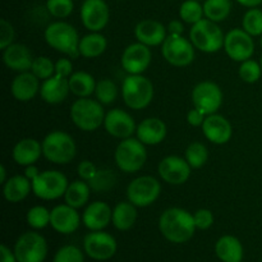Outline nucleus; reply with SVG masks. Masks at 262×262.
I'll list each match as a JSON object with an SVG mask.
<instances>
[{"mask_svg": "<svg viewBox=\"0 0 262 262\" xmlns=\"http://www.w3.org/2000/svg\"><path fill=\"white\" fill-rule=\"evenodd\" d=\"M161 193V184L151 176L137 177L127 187V199L137 207H148L155 204Z\"/></svg>", "mask_w": 262, "mask_h": 262, "instance_id": "obj_11", "label": "nucleus"}, {"mask_svg": "<svg viewBox=\"0 0 262 262\" xmlns=\"http://www.w3.org/2000/svg\"><path fill=\"white\" fill-rule=\"evenodd\" d=\"M107 49V40L100 32H91L84 35L79 41V55L87 59L101 56Z\"/></svg>", "mask_w": 262, "mask_h": 262, "instance_id": "obj_31", "label": "nucleus"}, {"mask_svg": "<svg viewBox=\"0 0 262 262\" xmlns=\"http://www.w3.org/2000/svg\"><path fill=\"white\" fill-rule=\"evenodd\" d=\"M81 22L90 32H100L110 19L109 5L105 0H83L79 10Z\"/></svg>", "mask_w": 262, "mask_h": 262, "instance_id": "obj_15", "label": "nucleus"}, {"mask_svg": "<svg viewBox=\"0 0 262 262\" xmlns=\"http://www.w3.org/2000/svg\"><path fill=\"white\" fill-rule=\"evenodd\" d=\"M42 155V143L36 138H22L14 145L12 151V158L15 164L20 166L33 165Z\"/></svg>", "mask_w": 262, "mask_h": 262, "instance_id": "obj_27", "label": "nucleus"}, {"mask_svg": "<svg viewBox=\"0 0 262 262\" xmlns=\"http://www.w3.org/2000/svg\"><path fill=\"white\" fill-rule=\"evenodd\" d=\"M73 73V63L71 58H60L55 61V74L69 78Z\"/></svg>", "mask_w": 262, "mask_h": 262, "instance_id": "obj_48", "label": "nucleus"}, {"mask_svg": "<svg viewBox=\"0 0 262 262\" xmlns=\"http://www.w3.org/2000/svg\"><path fill=\"white\" fill-rule=\"evenodd\" d=\"M137 222V206L129 201H122L113 209L112 223L115 229L127 232L132 229Z\"/></svg>", "mask_w": 262, "mask_h": 262, "instance_id": "obj_30", "label": "nucleus"}, {"mask_svg": "<svg viewBox=\"0 0 262 262\" xmlns=\"http://www.w3.org/2000/svg\"><path fill=\"white\" fill-rule=\"evenodd\" d=\"M191 99L193 106L207 117L215 114L222 107L224 95L219 84L211 81H202L193 87Z\"/></svg>", "mask_w": 262, "mask_h": 262, "instance_id": "obj_12", "label": "nucleus"}, {"mask_svg": "<svg viewBox=\"0 0 262 262\" xmlns=\"http://www.w3.org/2000/svg\"><path fill=\"white\" fill-rule=\"evenodd\" d=\"M104 128L110 136L119 140H125V138L133 137V135L137 130L135 119L129 113L125 110L115 107V109L109 110L105 115Z\"/></svg>", "mask_w": 262, "mask_h": 262, "instance_id": "obj_18", "label": "nucleus"}, {"mask_svg": "<svg viewBox=\"0 0 262 262\" xmlns=\"http://www.w3.org/2000/svg\"><path fill=\"white\" fill-rule=\"evenodd\" d=\"M105 115L101 102L91 97H78L71 106L72 122L84 132H94L104 125Z\"/></svg>", "mask_w": 262, "mask_h": 262, "instance_id": "obj_3", "label": "nucleus"}, {"mask_svg": "<svg viewBox=\"0 0 262 262\" xmlns=\"http://www.w3.org/2000/svg\"><path fill=\"white\" fill-rule=\"evenodd\" d=\"M31 72L37 77L40 81L50 78L55 74V63L48 56H37L33 59Z\"/></svg>", "mask_w": 262, "mask_h": 262, "instance_id": "obj_42", "label": "nucleus"}, {"mask_svg": "<svg viewBox=\"0 0 262 262\" xmlns=\"http://www.w3.org/2000/svg\"><path fill=\"white\" fill-rule=\"evenodd\" d=\"M197 2H205V0H197Z\"/></svg>", "mask_w": 262, "mask_h": 262, "instance_id": "obj_57", "label": "nucleus"}, {"mask_svg": "<svg viewBox=\"0 0 262 262\" xmlns=\"http://www.w3.org/2000/svg\"><path fill=\"white\" fill-rule=\"evenodd\" d=\"M196 229L193 214L182 207H169L159 217L161 235L174 245H183L191 241Z\"/></svg>", "mask_w": 262, "mask_h": 262, "instance_id": "obj_1", "label": "nucleus"}, {"mask_svg": "<svg viewBox=\"0 0 262 262\" xmlns=\"http://www.w3.org/2000/svg\"><path fill=\"white\" fill-rule=\"evenodd\" d=\"M90 196H91V187H90L89 182L78 179V181H73L72 183H69L66 194H64V201L69 206L78 210L86 206Z\"/></svg>", "mask_w": 262, "mask_h": 262, "instance_id": "obj_32", "label": "nucleus"}, {"mask_svg": "<svg viewBox=\"0 0 262 262\" xmlns=\"http://www.w3.org/2000/svg\"><path fill=\"white\" fill-rule=\"evenodd\" d=\"M235 2L246 8H257L262 3V0H235Z\"/></svg>", "mask_w": 262, "mask_h": 262, "instance_id": "obj_53", "label": "nucleus"}, {"mask_svg": "<svg viewBox=\"0 0 262 262\" xmlns=\"http://www.w3.org/2000/svg\"><path fill=\"white\" fill-rule=\"evenodd\" d=\"M194 46L184 35H168L161 45V55L170 66L177 68L188 67L196 58Z\"/></svg>", "mask_w": 262, "mask_h": 262, "instance_id": "obj_8", "label": "nucleus"}, {"mask_svg": "<svg viewBox=\"0 0 262 262\" xmlns=\"http://www.w3.org/2000/svg\"><path fill=\"white\" fill-rule=\"evenodd\" d=\"M0 253H2V262H18L14 251L10 250L8 246H0Z\"/></svg>", "mask_w": 262, "mask_h": 262, "instance_id": "obj_51", "label": "nucleus"}, {"mask_svg": "<svg viewBox=\"0 0 262 262\" xmlns=\"http://www.w3.org/2000/svg\"><path fill=\"white\" fill-rule=\"evenodd\" d=\"M152 54L150 48L142 42H133L123 50L120 64L128 74H142L151 64Z\"/></svg>", "mask_w": 262, "mask_h": 262, "instance_id": "obj_17", "label": "nucleus"}, {"mask_svg": "<svg viewBox=\"0 0 262 262\" xmlns=\"http://www.w3.org/2000/svg\"><path fill=\"white\" fill-rule=\"evenodd\" d=\"M135 36L138 42L147 45L148 48L160 46L168 37V28L155 19H143L135 27Z\"/></svg>", "mask_w": 262, "mask_h": 262, "instance_id": "obj_22", "label": "nucleus"}, {"mask_svg": "<svg viewBox=\"0 0 262 262\" xmlns=\"http://www.w3.org/2000/svg\"><path fill=\"white\" fill-rule=\"evenodd\" d=\"M42 156L48 161L58 165H67L77 154V145L73 137L63 130H53L42 140Z\"/></svg>", "mask_w": 262, "mask_h": 262, "instance_id": "obj_4", "label": "nucleus"}, {"mask_svg": "<svg viewBox=\"0 0 262 262\" xmlns=\"http://www.w3.org/2000/svg\"><path fill=\"white\" fill-rule=\"evenodd\" d=\"M122 2H124V0H122Z\"/></svg>", "mask_w": 262, "mask_h": 262, "instance_id": "obj_59", "label": "nucleus"}, {"mask_svg": "<svg viewBox=\"0 0 262 262\" xmlns=\"http://www.w3.org/2000/svg\"><path fill=\"white\" fill-rule=\"evenodd\" d=\"M239 262H245V261H243V260H242V261H239Z\"/></svg>", "mask_w": 262, "mask_h": 262, "instance_id": "obj_58", "label": "nucleus"}, {"mask_svg": "<svg viewBox=\"0 0 262 262\" xmlns=\"http://www.w3.org/2000/svg\"><path fill=\"white\" fill-rule=\"evenodd\" d=\"M215 255L222 262H239L243 260V245L234 235H223L215 243Z\"/></svg>", "mask_w": 262, "mask_h": 262, "instance_id": "obj_28", "label": "nucleus"}, {"mask_svg": "<svg viewBox=\"0 0 262 262\" xmlns=\"http://www.w3.org/2000/svg\"><path fill=\"white\" fill-rule=\"evenodd\" d=\"M182 19H173L166 26L168 28V35H183L184 33V25Z\"/></svg>", "mask_w": 262, "mask_h": 262, "instance_id": "obj_50", "label": "nucleus"}, {"mask_svg": "<svg viewBox=\"0 0 262 262\" xmlns=\"http://www.w3.org/2000/svg\"><path fill=\"white\" fill-rule=\"evenodd\" d=\"M18 262H43L48 257V242L40 233L26 232L18 237L13 248Z\"/></svg>", "mask_w": 262, "mask_h": 262, "instance_id": "obj_10", "label": "nucleus"}, {"mask_svg": "<svg viewBox=\"0 0 262 262\" xmlns=\"http://www.w3.org/2000/svg\"><path fill=\"white\" fill-rule=\"evenodd\" d=\"M117 183V176L110 169H99L96 176L89 182L90 187L95 192H107Z\"/></svg>", "mask_w": 262, "mask_h": 262, "instance_id": "obj_40", "label": "nucleus"}, {"mask_svg": "<svg viewBox=\"0 0 262 262\" xmlns=\"http://www.w3.org/2000/svg\"><path fill=\"white\" fill-rule=\"evenodd\" d=\"M194 224L196 228L200 230H207L212 227L215 222L214 214L209 209H200L193 214Z\"/></svg>", "mask_w": 262, "mask_h": 262, "instance_id": "obj_46", "label": "nucleus"}, {"mask_svg": "<svg viewBox=\"0 0 262 262\" xmlns=\"http://www.w3.org/2000/svg\"><path fill=\"white\" fill-rule=\"evenodd\" d=\"M69 92H71V89H69L68 78L59 76V74H54L53 77L45 79L41 83L40 96L46 104H61L67 100Z\"/></svg>", "mask_w": 262, "mask_h": 262, "instance_id": "obj_26", "label": "nucleus"}, {"mask_svg": "<svg viewBox=\"0 0 262 262\" xmlns=\"http://www.w3.org/2000/svg\"><path fill=\"white\" fill-rule=\"evenodd\" d=\"M117 239L104 230L90 232L83 239V251L95 261H107L117 253Z\"/></svg>", "mask_w": 262, "mask_h": 262, "instance_id": "obj_13", "label": "nucleus"}, {"mask_svg": "<svg viewBox=\"0 0 262 262\" xmlns=\"http://www.w3.org/2000/svg\"><path fill=\"white\" fill-rule=\"evenodd\" d=\"M168 128L164 120L160 118L150 117L143 119L137 125L136 130V137L146 146H156L160 145L166 137Z\"/></svg>", "mask_w": 262, "mask_h": 262, "instance_id": "obj_25", "label": "nucleus"}, {"mask_svg": "<svg viewBox=\"0 0 262 262\" xmlns=\"http://www.w3.org/2000/svg\"><path fill=\"white\" fill-rule=\"evenodd\" d=\"M155 95L154 84L143 74H128L122 83L124 104L132 110H143L151 104Z\"/></svg>", "mask_w": 262, "mask_h": 262, "instance_id": "obj_5", "label": "nucleus"}, {"mask_svg": "<svg viewBox=\"0 0 262 262\" xmlns=\"http://www.w3.org/2000/svg\"><path fill=\"white\" fill-rule=\"evenodd\" d=\"M184 159L188 161L192 169H200L207 163L209 159V151L207 147L201 142H192L189 143L188 147L184 152Z\"/></svg>", "mask_w": 262, "mask_h": 262, "instance_id": "obj_37", "label": "nucleus"}, {"mask_svg": "<svg viewBox=\"0 0 262 262\" xmlns=\"http://www.w3.org/2000/svg\"><path fill=\"white\" fill-rule=\"evenodd\" d=\"M158 171L160 178L165 183L171 186H181L189 179L192 168L184 158L170 155L164 158L159 163Z\"/></svg>", "mask_w": 262, "mask_h": 262, "instance_id": "obj_16", "label": "nucleus"}, {"mask_svg": "<svg viewBox=\"0 0 262 262\" xmlns=\"http://www.w3.org/2000/svg\"><path fill=\"white\" fill-rule=\"evenodd\" d=\"M50 210L46 209L45 206L37 205V206H33L28 210L27 214H26V222H27L28 227L32 228L33 230H41L50 225Z\"/></svg>", "mask_w": 262, "mask_h": 262, "instance_id": "obj_36", "label": "nucleus"}, {"mask_svg": "<svg viewBox=\"0 0 262 262\" xmlns=\"http://www.w3.org/2000/svg\"><path fill=\"white\" fill-rule=\"evenodd\" d=\"M40 173L41 171L38 170V168L35 165V164H33V165L26 166V169H25V176L27 177L31 182H32L33 179L37 178V177L40 176Z\"/></svg>", "mask_w": 262, "mask_h": 262, "instance_id": "obj_52", "label": "nucleus"}, {"mask_svg": "<svg viewBox=\"0 0 262 262\" xmlns=\"http://www.w3.org/2000/svg\"><path fill=\"white\" fill-rule=\"evenodd\" d=\"M33 59L35 58L28 46L23 43H12L3 50V61L5 67L18 73L31 71Z\"/></svg>", "mask_w": 262, "mask_h": 262, "instance_id": "obj_23", "label": "nucleus"}, {"mask_svg": "<svg viewBox=\"0 0 262 262\" xmlns=\"http://www.w3.org/2000/svg\"><path fill=\"white\" fill-rule=\"evenodd\" d=\"M82 223V216L77 209L69 206L68 204L58 205L51 209L50 225L55 232L60 234H72L77 232Z\"/></svg>", "mask_w": 262, "mask_h": 262, "instance_id": "obj_19", "label": "nucleus"}, {"mask_svg": "<svg viewBox=\"0 0 262 262\" xmlns=\"http://www.w3.org/2000/svg\"><path fill=\"white\" fill-rule=\"evenodd\" d=\"M95 96L99 102L102 105H110L117 100L118 96V87L112 79L104 78L100 79L96 83V90H95Z\"/></svg>", "mask_w": 262, "mask_h": 262, "instance_id": "obj_38", "label": "nucleus"}, {"mask_svg": "<svg viewBox=\"0 0 262 262\" xmlns=\"http://www.w3.org/2000/svg\"><path fill=\"white\" fill-rule=\"evenodd\" d=\"M69 89L71 92L77 97H90L91 95H95L96 90V83L94 76L87 72L78 71L73 72L72 76L68 78Z\"/></svg>", "mask_w": 262, "mask_h": 262, "instance_id": "obj_33", "label": "nucleus"}, {"mask_svg": "<svg viewBox=\"0 0 262 262\" xmlns=\"http://www.w3.org/2000/svg\"><path fill=\"white\" fill-rule=\"evenodd\" d=\"M53 262H84V255L77 246L66 245L56 251Z\"/></svg>", "mask_w": 262, "mask_h": 262, "instance_id": "obj_44", "label": "nucleus"}, {"mask_svg": "<svg viewBox=\"0 0 262 262\" xmlns=\"http://www.w3.org/2000/svg\"><path fill=\"white\" fill-rule=\"evenodd\" d=\"M205 18L212 22H223L229 17L232 12V0H205Z\"/></svg>", "mask_w": 262, "mask_h": 262, "instance_id": "obj_34", "label": "nucleus"}, {"mask_svg": "<svg viewBox=\"0 0 262 262\" xmlns=\"http://www.w3.org/2000/svg\"><path fill=\"white\" fill-rule=\"evenodd\" d=\"M224 50L232 60L242 63L252 58L255 53V42L252 36L243 28H233L225 35Z\"/></svg>", "mask_w": 262, "mask_h": 262, "instance_id": "obj_14", "label": "nucleus"}, {"mask_svg": "<svg viewBox=\"0 0 262 262\" xmlns=\"http://www.w3.org/2000/svg\"><path fill=\"white\" fill-rule=\"evenodd\" d=\"M113 210L106 202L94 201L87 205L82 214V223L90 232L104 230L112 223Z\"/></svg>", "mask_w": 262, "mask_h": 262, "instance_id": "obj_21", "label": "nucleus"}, {"mask_svg": "<svg viewBox=\"0 0 262 262\" xmlns=\"http://www.w3.org/2000/svg\"><path fill=\"white\" fill-rule=\"evenodd\" d=\"M46 43L58 53L64 54L71 59L78 58L79 55V41L81 37L78 31L68 22L56 20L50 23L43 32Z\"/></svg>", "mask_w": 262, "mask_h": 262, "instance_id": "obj_2", "label": "nucleus"}, {"mask_svg": "<svg viewBox=\"0 0 262 262\" xmlns=\"http://www.w3.org/2000/svg\"><path fill=\"white\" fill-rule=\"evenodd\" d=\"M15 38V31L14 27H13L12 23L9 20H7L5 18H2L0 19V49L4 50L8 46L14 43Z\"/></svg>", "mask_w": 262, "mask_h": 262, "instance_id": "obj_45", "label": "nucleus"}, {"mask_svg": "<svg viewBox=\"0 0 262 262\" xmlns=\"http://www.w3.org/2000/svg\"><path fill=\"white\" fill-rule=\"evenodd\" d=\"M68 186L66 174L59 170H45L32 181V192L37 199L53 201L64 197Z\"/></svg>", "mask_w": 262, "mask_h": 262, "instance_id": "obj_9", "label": "nucleus"}, {"mask_svg": "<svg viewBox=\"0 0 262 262\" xmlns=\"http://www.w3.org/2000/svg\"><path fill=\"white\" fill-rule=\"evenodd\" d=\"M189 40L197 50L206 54H214L224 49L225 35L216 22L204 18L192 25Z\"/></svg>", "mask_w": 262, "mask_h": 262, "instance_id": "obj_6", "label": "nucleus"}, {"mask_svg": "<svg viewBox=\"0 0 262 262\" xmlns=\"http://www.w3.org/2000/svg\"><path fill=\"white\" fill-rule=\"evenodd\" d=\"M205 118H206V115H205L201 110L193 107V109L189 110L188 114H187V122H188V124L192 125V127H202V124H204L205 122Z\"/></svg>", "mask_w": 262, "mask_h": 262, "instance_id": "obj_49", "label": "nucleus"}, {"mask_svg": "<svg viewBox=\"0 0 262 262\" xmlns=\"http://www.w3.org/2000/svg\"><path fill=\"white\" fill-rule=\"evenodd\" d=\"M260 45H261V48H262V35L260 36Z\"/></svg>", "mask_w": 262, "mask_h": 262, "instance_id": "obj_55", "label": "nucleus"}, {"mask_svg": "<svg viewBox=\"0 0 262 262\" xmlns=\"http://www.w3.org/2000/svg\"><path fill=\"white\" fill-rule=\"evenodd\" d=\"M73 0H46V10L58 19L68 18L73 13Z\"/></svg>", "mask_w": 262, "mask_h": 262, "instance_id": "obj_43", "label": "nucleus"}, {"mask_svg": "<svg viewBox=\"0 0 262 262\" xmlns=\"http://www.w3.org/2000/svg\"><path fill=\"white\" fill-rule=\"evenodd\" d=\"M114 160L118 168L127 174L137 173L147 161V150L137 137L122 140L114 152Z\"/></svg>", "mask_w": 262, "mask_h": 262, "instance_id": "obj_7", "label": "nucleus"}, {"mask_svg": "<svg viewBox=\"0 0 262 262\" xmlns=\"http://www.w3.org/2000/svg\"><path fill=\"white\" fill-rule=\"evenodd\" d=\"M238 73H239L241 79L243 82H246V83H256L262 77L261 64L251 58L248 60H245L241 63Z\"/></svg>", "mask_w": 262, "mask_h": 262, "instance_id": "obj_41", "label": "nucleus"}, {"mask_svg": "<svg viewBox=\"0 0 262 262\" xmlns=\"http://www.w3.org/2000/svg\"><path fill=\"white\" fill-rule=\"evenodd\" d=\"M179 18L188 25L200 22L205 18L204 5L197 0H186L182 3L179 8Z\"/></svg>", "mask_w": 262, "mask_h": 262, "instance_id": "obj_35", "label": "nucleus"}, {"mask_svg": "<svg viewBox=\"0 0 262 262\" xmlns=\"http://www.w3.org/2000/svg\"><path fill=\"white\" fill-rule=\"evenodd\" d=\"M201 128L205 137L215 145H225L229 142L233 136V128L230 122L217 113L207 115Z\"/></svg>", "mask_w": 262, "mask_h": 262, "instance_id": "obj_20", "label": "nucleus"}, {"mask_svg": "<svg viewBox=\"0 0 262 262\" xmlns=\"http://www.w3.org/2000/svg\"><path fill=\"white\" fill-rule=\"evenodd\" d=\"M260 64H261V69H262V54H261V59H260Z\"/></svg>", "mask_w": 262, "mask_h": 262, "instance_id": "obj_56", "label": "nucleus"}, {"mask_svg": "<svg viewBox=\"0 0 262 262\" xmlns=\"http://www.w3.org/2000/svg\"><path fill=\"white\" fill-rule=\"evenodd\" d=\"M7 181V169H5L4 165H0V183L4 184Z\"/></svg>", "mask_w": 262, "mask_h": 262, "instance_id": "obj_54", "label": "nucleus"}, {"mask_svg": "<svg viewBox=\"0 0 262 262\" xmlns=\"http://www.w3.org/2000/svg\"><path fill=\"white\" fill-rule=\"evenodd\" d=\"M242 28L252 37L262 35V10L250 8L242 18Z\"/></svg>", "mask_w": 262, "mask_h": 262, "instance_id": "obj_39", "label": "nucleus"}, {"mask_svg": "<svg viewBox=\"0 0 262 262\" xmlns=\"http://www.w3.org/2000/svg\"><path fill=\"white\" fill-rule=\"evenodd\" d=\"M40 79L31 71L18 73L10 84V92L17 101L28 102L40 94Z\"/></svg>", "mask_w": 262, "mask_h": 262, "instance_id": "obj_24", "label": "nucleus"}, {"mask_svg": "<svg viewBox=\"0 0 262 262\" xmlns=\"http://www.w3.org/2000/svg\"><path fill=\"white\" fill-rule=\"evenodd\" d=\"M97 170L99 169L96 168L92 161L90 160H83L78 164L77 166V173H78V177L82 179V181L90 182L95 176H96Z\"/></svg>", "mask_w": 262, "mask_h": 262, "instance_id": "obj_47", "label": "nucleus"}, {"mask_svg": "<svg viewBox=\"0 0 262 262\" xmlns=\"http://www.w3.org/2000/svg\"><path fill=\"white\" fill-rule=\"evenodd\" d=\"M32 192V182L23 176H13L3 184V194L4 199L10 204H18L27 199Z\"/></svg>", "mask_w": 262, "mask_h": 262, "instance_id": "obj_29", "label": "nucleus"}]
</instances>
